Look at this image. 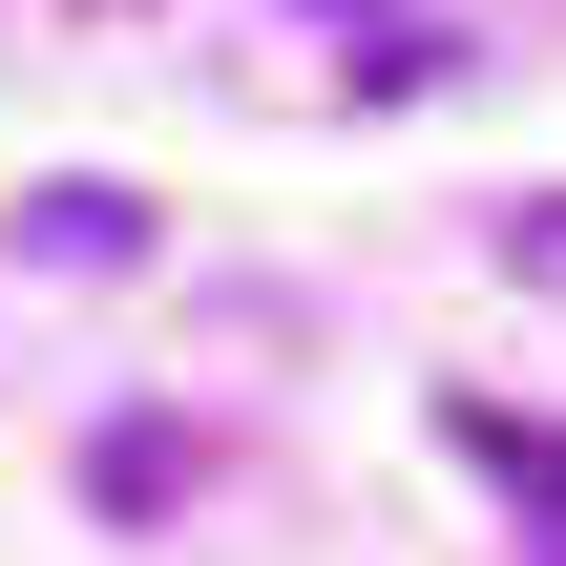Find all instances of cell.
<instances>
[{"instance_id":"cell-1","label":"cell","mask_w":566,"mask_h":566,"mask_svg":"<svg viewBox=\"0 0 566 566\" xmlns=\"http://www.w3.org/2000/svg\"><path fill=\"white\" fill-rule=\"evenodd\" d=\"M441 441H462V462H483V483H504V504L566 546V441H546V420H504V399H441Z\"/></svg>"},{"instance_id":"cell-4","label":"cell","mask_w":566,"mask_h":566,"mask_svg":"<svg viewBox=\"0 0 566 566\" xmlns=\"http://www.w3.org/2000/svg\"><path fill=\"white\" fill-rule=\"evenodd\" d=\"M273 21H399V0H273Z\"/></svg>"},{"instance_id":"cell-3","label":"cell","mask_w":566,"mask_h":566,"mask_svg":"<svg viewBox=\"0 0 566 566\" xmlns=\"http://www.w3.org/2000/svg\"><path fill=\"white\" fill-rule=\"evenodd\" d=\"M504 273H525V294H566V189H504Z\"/></svg>"},{"instance_id":"cell-2","label":"cell","mask_w":566,"mask_h":566,"mask_svg":"<svg viewBox=\"0 0 566 566\" xmlns=\"http://www.w3.org/2000/svg\"><path fill=\"white\" fill-rule=\"evenodd\" d=\"M21 252H42V273H105V252H147V210H105V189H42V210H21Z\"/></svg>"}]
</instances>
